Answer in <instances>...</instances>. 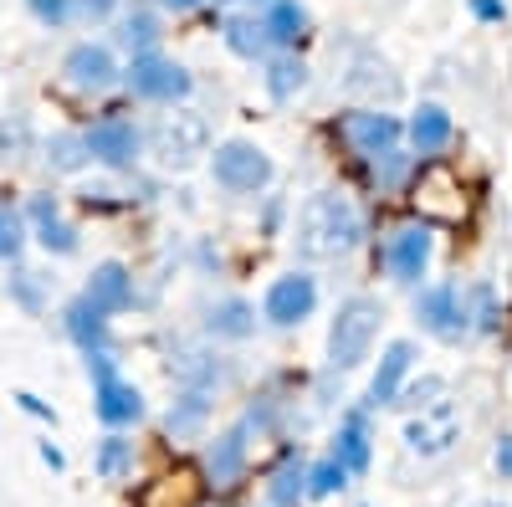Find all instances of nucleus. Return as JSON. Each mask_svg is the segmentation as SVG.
<instances>
[{"label": "nucleus", "instance_id": "nucleus-23", "mask_svg": "<svg viewBox=\"0 0 512 507\" xmlns=\"http://www.w3.org/2000/svg\"><path fill=\"white\" fill-rule=\"evenodd\" d=\"M128 298H134V282H128V272H123L118 262L98 267V277H93V287H88V303H98V308L108 313V308H123Z\"/></svg>", "mask_w": 512, "mask_h": 507}, {"label": "nucleus", "instance_id": "nucleus-7", "mask_svg": "<svg viewBox=\"0 0 512 507\" xmlns=\"http://www.w3.org/2000/svg\"><path fill=\"white\" fill-rule=\"evenodd\" d=\"M128 88L139 98H154V103H175L190 93V72L180 62L149 52V57H134V67H128Z\"/></svg>", "mask_w": 512, "mask_h": 507}, {"label": "nucleus", "instance_id": "nucleus-22", "mask_svg": "<svg viewBox=\"0 0 512 507\" xmlns=\"http://www.w3.org/2000/svg\"><path fill=\"white\" fill-rule=\"evenodd\" d=\"M205 328L216 333V338H251V333H256V308H251L246 298H226V303L210 308Z\"/></svg>", "mask_w": 512, "mask_h": 507}, {"label": "nucleus", "instance_id": "nucleus-37", "mask_svg": "<svg viewBox=\"0 0 512 507\" xmlns=\"http://www.w3.org/2000/svg\"><path fill=\"white\" fill-rule=\"evenodd\" d=\"M497 472H502V482H512V436L497 441Z\"/></svg>", "mask_w": 512, "mask_h": 507}, {"label": "nucleus", "instance_id": "nucleus-39", "mask_svg": "<svg viewBox=\"0 0 512 507\" xmlns=\"http://www.w3.org/2000/svg\"><path fill=\"white\" fill-rule=\"evenodd\" d=\"M256 6H277V0H256Z\"/></svg>", "mask_w": 512, "mask_h": 507}, {"label": "nucleus", "instance_id": "nucleus-24", "mask_svg": "<svg viewBox=\"0 0 512 507\" xmlns=\"http://www.w3.org/2000/svg\"><path fill=\"white\" fill-rule=\"evenodd\" d=\"M262 21H267L277 47H292V41H303V31H308V11L297 6V0H277V6H267Z\"/></svg>", "mask_w": 512, "mask_h": 507}, {"label": "nucleus", "instance_id": "nucleus-27", "mask_svg": "<svg viewBox=\"0 0 512 507\" xmlns=\"http://www.w3.org/2000/svg\"><path fill=\"white\" fill-rule=\"evenodd\" d=\"M139 507H195V487L190 477H159L154 487L139 492Z\"/></svg>", "mask_w": 512, "mask_h": 507}, {"label": "nucleus", "instance_id": "nucleus-4", "mask_svg": "<svg viewBox=\"0 0 512 507\" xmlns=\"http://www.w3.org/2000/svg\"><path fill=\"white\" fill-rule=\"evenodd\" d=\"M415 318L425 323V333L446 338V344H456L461 333H472V313H466V287L456 282H436L425 287L415 298Z\"/></svg>", "mask_w": 512, "mask_h": 507}, {"label": "nucleus", "instance_id": "nucleus-16", "mask_svg": "<svg viewBox=\"0 0 512 507\" xmlns=\"http://www.w3.org/2000/svg\"><path fill=\"white\" fill-rule=\"evenodd\" d=\"M405 441H410V451H420V456L446 451V446L456 441V415H451V405H431V415L410 420V426H405Z\"/></svg>", "mask_w": 512, "mask_h": 507}, {"label": "nucleus", "instance_id": "nucleus-38", "mask_svg": "<svg viewBox=\"0 0 512 507\" xmlns=\"http://www.w3.org/2000/svg\"><path fill=\"white\" fill-rule=\"evenodd\" d=\"M164 6H175V11H190V6H200V0H164Z\"/></svg>", "mask_w": 512, "mask_h": 507}, {"label": "nucleus", "instance_id": "nucleus-14", "mask_svg": "<svg viewBox=\"0 0 512 507\" xmlns=\"http://www.w3.org/2000/svg\"><path fill=\"white\" fill-rule=\"evenodd\" d=\"M405 134H410L415 154H441V149L456 139V123H451V113H446L441 103H420L415 118L405 123Z\"/></svg>", "mask_w": 512, "mask_h": 507}, {"label": "nucleus", "instance_id": "nucleus-20", "mask_svg": "<svg viewBox=\"0 0 512 507\" xmlns=\"http://www.w3.org/2000/svg\"><path fill=\"white\" fill-rule=\"evenodd\" d=\"M262 82H267V98L287 103V98H297V93H303L308 67H303V57H297V52H277V57H267V72H262Z\"/></svg>", "mask_w": 512, "mask_h": 507}, {"label": "nucleus", "instance_id": "nucleus-33", "mask_svg": "<svg viewBox=\"0 0 512 507\" xmlns=\"http://www.w3.org/2000/svg\"><path fill=\"white\" fill-rule=\"evenodd\" d=\"M431 395H441V379H436V374H431V379H420V385H410L400 400H405V405H420V410H431V405H436Z\"/></svg>", "mask_w": 512, "mask_h": 507}, {"label": "nucleus", "instance_id": "nucleus-29", "mask_svg": "<svg viewBox=\"0 0 512 507\" xmlns=\"http://www.w3.org/2000/svg\"><path fill=\"white\" fill-rule=\"evenodd\" d=\"M72 333H77L88 349H93V344H103V308L82 298V303L72 308Z\"/></svg>", "mask_w": 512, "mask_h": 507}, {"label": "nucleus", "instance_id": "nucleus-10", "mask_svg": "<svg viewBox=\"0 0 512 507\" xmlns=\"http://www.w3.org/2000/svg\"><path fill=\"white\" fill-rule=\"evenodd\" d=\"M431 251H436L431 226H400L390 236V246H384V262H390L395 282H420L425 267H431Z\"/></svg>", "mask_w": 512, "mask_h": 507}, {"label": "nucleus", "instance_id": "nucleus-13", "mask_svg": "<svg viewBox=\"0 0 512 507\" xmlns=\"http://www.w3.org/2000/svg\"><path fill=\"white\" fill-rule=\"evenodd\" d=\"M328 456H333V461H344L349 477H364V472H369L374 446H369V420H364V410H349V415H344V426H338Z\"/></svg>", "mask_w": 512, "mask_h": 507}, {"label": "nucleus", "instance_id": "nucleus-9", "mask_svg": "<svg viewBox=\"0 0 512 507\" xmlns=\"http://www.w3.org/2000/svg\"><path fill=\"white\" fill-rule=\"evenodd\" d=\"M154 154L164 159V164H190L195 154H205V118H195V113H169L159 129H154Z\"/></svg>", "mask_w": 512, "mask_h": 507}, {"label": "nucleus", "instance_id": "nucleus-25", "mask_svg": "<svg viewBox=\"0 0 512 507\" xmlns=\"http://www.w3.org/2000/svg\"><path fill=\"white\" fill-rule=\"evenodd\" d=\"M205 415H210V400H205V390H185L175 405H169L164 426H169V436H190V431H200V426H205Z\"/></svg>", "mask_w": 512, "mask_h": 507}, {"label": "nucleus", "instance_id": "nucleus-8", "mask_svg": "<svg viewBox=\"0 0 512 507\" xmlns=\"http://www.w3.org/2000/svg\"><path fill=\"white\" fill-rule=\"evenodd\" d=\"M246 436H251L246 426H231V431H221L216 441L205 446V477H210V487H221V492L241 487L246 456H251V441H246Z\"/></svg>", "mask_w": 512, "mask_h": 507}, {"label": "nucleus", "instance_id": "nucleus-30", "mask_svg": "<svg viewBox=\"0 0 512 507\" xmlns=\"http://www.w3.org/2000/svg\"><path fill=\"white\" fill-rule=\"evenodd\" d=\"M154 41H159V21H154V16L139 11V16H128V21H123V47H134L139 57H149Z\"/></svg>", "mask_w": 512, "mask_h": 507}, {"label": "nucleus", "instance_id": "nucleus-19", "mask_svg": "<svg viewBox=\"0 0 512 507\" xmlns=\"http://www.w3.org/2000/svg\"><path fill=\"white\" fill-rule=\"evenodd\" d=\"M98 415L108 426H134L144 415V395L134 385H123V379H108V385H98Z\"/></svg>", "mask_w": 512, "mask_h": 507}, {"label": "nucleus", "instance_id": "nucleus-31", "mask_svg": "<svg viewBox=\"0 0 512 507\" xmlns=\"http://www.w3.org/2000/svg\"><path fill=\"white\" fill-rule=\"evenodd\" d=\"M36 221H41V241H47V246H57V251H72L77 246V236L57 221V210L47 200H36Z\"/></svg>", "mask_w": 512, "mask_h": 507}, {"label": "nucleus", "instance_id": "nucleus-28", "mask_svg": "<svg viewBox=\"0 0 512 507\" xmlns=\"http://www.w3.org/2000/svg\"><path fill=\"white\" fill-rule=\"evenodd\" d=\"M344 487H349V467H344V461H333V456H323L318 467L308 472V497H333Z\"/></svg>", "mask_w": 512, "mask_h": 507}, {"label": "nucleus", "instance_id": "nucleus-18", "mask_svg": "<svg viewBox=\"0 0 512 507\" xmlns=\"http://www.w3.org/2000/svg\"><path fill=\"white\" fill-rule=\"evenodd\" d=\"M221 31H226V47H231L236 57H246V62H256V57L272 52V31H267L262 16H231Z\"/></svg>", "mask_w": 512, "mask_h": 507}, {"label": "nucleus", "instance_id": "nucleus-35", "mask_svg": "<svg viewBox=\"0 0 512 507\" xmlns=\"http://www.w3.org/2000/svg\"><path fill=\"white\" fill-rule=\"evenodd\" d=\"M477 21H507V0H466Z\"/></svg>", "mask_w": 512, "mask_h": 507}, {"label": "nucleus", "instance_id": "nucleus-1", "mask_svg": "<svg viewBox=\"0 0 512 507\" xmlns=\"http://www.w3.org/2000/svg\"><path fill=\"white\" fill-rule=\"evenodd\" d=\"M364 241V216L344 190H318L303 210H297V246L308 257H338Z\"/></svg>", "mask_w": 512, "mask_h": 507}, {"label": "nucleus", "instance_id": "nucleus-17", "mask_svg": "<svg viewBox=\"0 0 512 507\" xmlns=\"http://www.w3.org/2000/svg\"><path fill=\"white\" fill-rule=\"evenodd\" d=\"M308 461H303V451H287L277 467H272V477H267V502L272 507H297L308 497Z\"/></svg>", "mask_w": 512, "mask_h": 507}, {"label": "nucleus", "instance_id": "nucleus-11", "mask_svg": "<svg viewBox=\"0 0 512 507\" xmlns=\"http://www.w3.org/2000/svg\"><path fill=\"white\" fill-rule=\"evenodd\" d=\"M410 369H415V344H410V338H395V344L384 349L374 379H369V405H374V410H379V405H400Z\"/></svg>", "mask_w": 512, "mask_h": 507}, {"label": "nucleus", "instance_id": "nucleus-21", "mask_svg": "<svg viewBox=\"0 0 512 507\" xmlns=\"http://www.w3.org/2000/svg\"><path fill=\"white\" fill-rule=\"evenodd\" d=\"M67 77L77 82V88L103 93L108 82H113V57H108L103 47H77V52L67 57Z\"/></svg>", "mask_w": 512, "mask_h": 507}, {"label": "nucleus", "instance_id": "nucleus-40", "mask_svg": "<svg viewBox=\"0 0 512 507\" xmlns=\"http://www.w3.org/2000/svg\"><path fill=\"white\" fill-rule=\"evenodd\" d=\"M477 507H502V502H477Z\"/></svg>", "mask_w": 512, "mask_h": 507}, {"label": "nucleus", "instance_id": "nucleus-12", "mask_svg": "<svg viewBox=\"0 0 512 507\" xmlns=\"http://www.w3.org/2000/svg\"><path fill=\"white\" fill-rule=\"evenodd\" d=\"M415 205L425 210V216H436V221H461V216H466L461 180L446 175V169H431V175L415 180Z\"/></svg>", "mask_w": 512, "mask_h": 507}, {"label": "nucleus", "instance_id": "nucleus-36", "mask_svg": "<svg viewBox=\"0 0 512 507\" xmlns=\"http://www.w3.org/2000/svg\"><path fill=\"white\" fill-rule=\"evenodd\" d=\"M31 6H36L41 21H62L67 16V0H31Z\"/></svg>", "mask_w": 512, "mask_h": 507}, {"label": "nucleus", "instance_id": "nucleus-5", "mask_svg": "<svg viewBox=\"0 0 512 507\" xmlns=\"http://www.w3.org/2000/svg\"><path fill=\"white\" fill-rule=\"evenodd\" d=\"M400 118L395 113H379V108H359L349 113L344 123H338V139H344L359 159H379V154H390L400 144Z\"/></svg>", "mask_w": 512, "mask_h": 507}, {"label": "nucleus", "instance_id": "nucleus-34", "mask_svg": "<svg viewBox=\"0 0 512 507\" xmlns=\"http://www.w3.org/2000/svg\"><path fill=\"white\" fill-rule=\"evenodd\" d=\"M16 246H21V221L11 216L6 205H0V257H11Z\"/></svg>", "mask_w": 512, "mask_h": 507}, {"label": "nucleus", "instance_id": "nucleus-6", "mask_svg": "<svg viewBox=\"0 0 512 507\" xmlns=\"http://www.w3.org/2000/svg\"><path fill=\"white\" fill-rule=\"evenodd\" d=\"M313 308H318V282H313L308 272L277 277V282L267 287V303H262V313H267L272 328H297L303 318H313Z\"/></svg>", "mask_w": 512, "mask_h": 507}, {"label": "nucleus", "instance_id": "nucleus-26", "mask_svg": "<svg viewBox=\"0 0 512 507\" xmlns=\"http://www.w3.org/2000/svg\"><path fill=\"white\" fill-rule=\"evenodd\" d=\"M128 472H134V441H128V436H108L98 446V477L103 482H123Z\"/></svg>", "mask_w": 512, "mask_h": 507}, {"label": "nucleus", "instance_id": "nucleus-3", "mask_svg": "<svg viewBox=\"0 0 512 507\" xmlns=\"http://www.w3.org/2000/svg\"><path fill=\"white\" fill-rule=\"evenodd\" d=\"M210 169H216V185H226L236 195H256V190L272 185V159L251 139H226L216 154H210Z\"/></svg>", "mask_w": 512, "mask_h": 507}, {"label": "nucleus", "instance_id": "nucleus-15", "mask_svg": "<svg viewBox=\"0 0 512 507\" xmlns=\"http://www.w3.org/2000/svg\"><path fill=\"white\" fill-rule=\"evenodd\" d=\"M88 149L103 159V164H134L139 159V129L123 118H103L98 129L88 134Z\"/></svg>", "mask_w": 512, "mask_h": 507}, {"label": "nucleus", "instance_id": "nucleus-2", "mask_svg": "<svg viewBox=\"0 0 512 507\" xmlns=\"http://www.w3.org/2000/svg\"><path fill=\"white\" fill-rule=\"evenodd\" d=\"M379 323H384V303L369 298V292L338 303V313L328 323V364L333 369H359L374 349V338H379Z\"/></svg>", "mask_w": 512, "mask_h": 507}, {"label": "nucleus", "instance_id": "nucleus-32", "mask_svg": "<svg viewBox=\"0 0 512 507\" xmlns=\"http://www.w3.org/2000/svg\"><path fill=\"white\" fill-rule=\"evenodd\" d=\"M405 175H410V154L390 149V154H379V159H374V180H379L384 190H395V185H405Z\"/></svg>", "mask_w": 512, "mask_h": 507}]
</instances>
